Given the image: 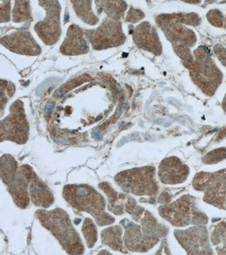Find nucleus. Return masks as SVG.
<instances>
[{"label": "nucleus", "instance_id": "nucleus-7", "mask_svg": "<svg viewBox=\"0 0 226 255\" xmlns=\"http://www.w3.org/2000/svg\"><path fill=\"white\" fill-rule=\"evenodd\" d=\"M191 74L195 83L203 91L212 96L221 82V74L211 60H198L192 65Z\"/></svg>", "mask_w": 226, "mask_h": 255}, {"label": "nucleus", "instance_id": "nucleus-5", "mask_svg": "<svg viewBox=\"0 0 226 255\" xmlns=\"http://www.w3.org/2000/svg\"><path fill=\"white\" fill-rule=\"evenodd\" d=\"M193 186L196 190L204 192L205 202L226 210V169L213 173L200 172Z\"/></svg>", "mask_w": 226, "mask_h": 255}, {"label": "nucleus", "instance_id": "nucleus-3", "mask_svg": "<svg viewBox=\"0 0 226 255\" xmlns=\"http://www.w3.org/2000/svg\"><path fill=\"white\" fill-rule=\"evenodd\" d=\"M159 213L164 219L178 227L189 225L207 224L208 217L197 207L195 197L184 195L169 204L159 208Z\"/></svg>", "mask_w": 226, "mask_h": 255}, {"label": "nucleus", "instance_id": "nucleus-20", "mask_svg": "<svg viewBox=\"0 0 226 255\" xmlns=\"http://www.w3.org/2000/svg\"><path fill=\"white\" fill-rule=\"evenodd\" d=\"M226 158V149L221 148L211 152L203 159L204 162L207 164H214L219 162Z\"/></svg>", "mask_w": 226, "mask_h": 255}, {"label": "nucleus", "instance_id": "nucleus-16", "mask_svg": "<svg viewBox=\"0 0 226 255\" xmlns=\"http://www.w3.org/2000/svg\"><path fill=\"white\" fill-rule=\"evenodd\" d=\"M214 246L217 247L219 254H226V223H222L216 226L211 237Z\"/></svg>", "mask_w": 226, "mask_h": 255}, {"label": "nucleus", "instance_id": "nucleus-13", "mask_svg": "<svg viewBox=\"0 0 226 255\" xmlns=\"http://www.w3.org/2000/svg\"><path fill=\"white\" fill-rule=\"evenodd\" d=\"M134 39L140 47L150 51L157 53L161 51L159 49V42L154 32L151 30L149 24L146 22L140 25L135 32Z\"/></svg>", "mask_w": 226, "mask_h": 255}, {"label": "nucleus", "instance_id": "nucleus-9", "mask_svg": "<svg viewBox=\"0 0 226 255\" xmlns=\"http://www.w3.org/2000/svg\"><path fill=\"white\" fill-rule=\"evenodd\" d=\"M123 237L126 248L131 252L145 253L153 248L159 241V238L151 237L143 233L142 226L130 223L126 227Z\"/></svg>", "mask_w": 226, "mask_h": 255}, {"label": "nucleus", "instance_id": "nucleus-11", "mask_svg": "<svg viewBox=\"0 0 226 255\" xmlns=\"http://www.w3.org/2000/svg\"><path fill=\"white\" fill-rule=\"evenodd\" d=\"M1 43L11 51L22 54L35 55L39 54L40 51L28 32H20L5 36L1 39Z\"/></svg>", "mask_w": 226, "mask_h": 255}, {"label": "nucleus", "instance_id": "nucleus-4", "mask_svg": "<svg viewBox=\"0 0 226 255\" xmlns=\"http://www.w3.org/2000/svg\"><path fill=\"white\" fill-rule=\"evenodd\" d=\"M116 180L123 191L137 196H154L158 191L155 168L151 166L122 172L116 177Z\"/></svg>", "mask_w": 226, "mask_h": 255}, {"label": "nucleus", "instance_id": "nucleus-21", "mask_svg": "<svg viewBox=\"0 0 226 255\" xmlns=\"http://www.w3.org/2000/svg\"><path fill=\"white\" fill-rule=\"evenodd\" d=\"M24 1L22 2V5L19 6L16 5L14 10L13 11V18L14 21L15 19H17V21L19 22V19H22L23 21L24 19H25L28 16V6L27 2L26 5H23Z\"/></svg>", "mask_w": 226, "mask_h": 255}, {"label": "nucleus", "instance_id": "nucleus-23", "mask_svg": "<svg viewBox=\"0 0 226 255\" xmlns=\"http://www.w3.org/2000/svg\"><path fill=\"white\" fill-rule=\"evenodd\" d=\"M55 108L54 104L52 102H48V104L45 105L44 109V112L45 114H51Z\"/></svg>", "mask_w": 226, "mask_h": 255}, {"label": "nucleus", "instance_id": "nucleus-15", "mask_svg": "<svg viewBox=\"0 0 226 255\" xmlns=\"http://www.w3.org/2000/svg\"><path fill=\"white\" fill-rule=\"evenodd\" d=\"M122 234V229L119 226L106 229L101 233L102 244L110 247L114 250L119 251L123 253H127L123 248Z\"/></svg>", "mask_w": 226, "mask_h": 255}, {"label": "nucleus", "instance_id": "nucleus-22", "mask_svg": "<svg viewBox=\"0 0 226 255\" xmlns=\"http://www.w3.org/2000/svg\"><path fill=\"white\" fill-rule=\"evenodd\" d=\"M209 21L213 25L221 27L223 23V16L219 10H211L209 12L208 15Z\"/></svg>", "mask_w": 226, "mask_h": 255}, {"label": "nucleus", "instance_id": "nucleus-24", "mask_svg": "<svg viewBox=\"0 0 226 255\" xmlns=\"http://www.w3.org/2000/svg\"><path fill=\"white\" fill-rule=\"evenodd\" d=\"M93 137L97 139H100L102 137V133L100 131L96 130L94 131L92 134Z\"/></svg>", "mask_w": 226, "mask_h": 255}, {"label": "nucleus", "instance_id": "nucleus-6", "mask_svg": "<svg viewBox=\"0 0 226 255\" xmlns=\"http://www.w3.org/2000/svg\"><path fill=\"white\" fill-rule=\"evenodd\" d=\"M175 236L188 255H212V250L207 228L194 226L184 230H175Z\"/></svg>", "mask_w": 226, "mask_h": 255}, {"label": "nucleus", "instance_id": "nucleus-10", "mask_svg": "<svg viewBox=\"0 0 226 255\" xmlns=\"http://www.w3.org/2000/svg\"><path fill=\"white\" fill-rule=\"evenodd\" d=\"M117 23L108 21L98 27L93 36L92 43L94 48L101 49L117 46L123 41V36L120 32Z\"/></svg>", "mask_w": 226, "mask_h": 255}, {"label": "nucleus", "instance_id": "nucleus-8", "mask_svg": "<svg viewBox=\"0 0 226 255\" xmlns=\"http://www.w3.org/2000/svg\"><path fill=\"white\" fill-rule=\"evenodd\" d=\"M190 169L176 157L163 159L159 166L158 176L163 183L177 184L186 181Z\"/></svg>", "mask_w": 226, "mask_h": 255}, {"label": "nucleus", "instance_id": "nucleus-2", "mask_svg": "<svg viewBox=\"0 0 226 255\" xmlns=\"http://www.w3.org/2000/svg\"><path fill=\"white\" fill-rule=\"evenodd\" d=\"M64 196L73 207L90 214L99 226L112 224L115 221L113 217L105 212L103 197L92 188L69 185L65 187Z\"/></svg>", "mask_w": 226, "mask_h": 255}, {"label": "nucleus", "instance_id": "nucleus-19", "mask_svg": "<svg viewBox=\"0 0 226 255\" xmlns=\"http://www.w3.org/2000/svg\"><path fill=\"white\" fill-rule=\"evenodd\" d=\"M126 209L127 212L132 215L133 219L137 222L142 219L141 217L145 211L144 209L137 205L135 200L131 198L127 201Z\"/></svg>", "mask_w": 226, "mask_h": 255}, {"label": "nucleus", "instance_id": "nucleus-14", "mask_svg": "<svg viewBox=\"0 0 226 255\" xmlns=\"http://www.w3.org/2000/svg\"><path fill=\"white\" fill-rule=\"evenodd\" d=\"M30 193L32 203L36 206L48 208L54 202L50 191L35 178L31 184Z\"/></svg>", "mask_w": 226, "mask_h": 255}, {"label": "nucleus", "instance_id": "nucleus-25", "mask_svg": "<svg viewBox=\"0 0 226 255\" xmlns=\"http://www.w3.org/2000/svg\"><path fill=\"white\" fill-rule=\"evenodd\" d=\"M223 108L225 112H226V95L224 98V100L223 102Z\"/></svg>", "mask_w": 226, "mask_h": 255}, {"label": "nucleus", "instance_id": "nucleus-18", "mask_svg": "<svg viewBox=\"0 0 226 255\" xmlns=\"http://www.w3.org/2000/svg\"><path fill=\"white\" fill-rule=\"evenodd\" d=\"M82 231L89 249L92 248L97 240V232L96 226L91 219L87 218L84 221Z\"/></svg>", "mask_w": 226, "mask_h": 255}, {"label": "nucleus", "instance_id": "nucleus-1", "mask_svg": "<svg viewBox=\"0 0 226 255\" xmlns=\"http://www.w3.org/2000/svg\"><path fill=\"white\" fill-rule=\"evenodd\" d=\"M37 216L41 223L50 231L69 254H83L84 246L68 214L61 209L52 211L39 210Z\"/></svg>", "mask_w": 226, "mask_h": 255}, {"label": "nucleus", "instance_id": "nucleus-12", "mask_svg": "<svg viewBox=\"0 0 226 255\" xmlns=\"http://www.w3.org/2000/svg\"><path fill=\"white\" fill-rule=\"evenodd\" d=\"M70 27L68 36L61 47V52L67 55H79L86 53L88 47L79 27Z\"/></svg>", "mask_w": 226, "mask_h": 255}, {"label": "nucleus", "instance_id": "nucleus-17", "mask_svg": "<svg viewBox=\"0 0 226 255\" xmlns=\"http://www.w3.org/2000/svg\"><path fill=\"white\" fill-rule=\"evenodd\" d=\"M108 195L109 198V211L114 213L115 215H122L124 213V207H123L122 201H124L125 195L119 196L117 193L109 186L102 189Z\"/></svg>", "mask_w": 226, "mask_h": 255}]
</instances>
